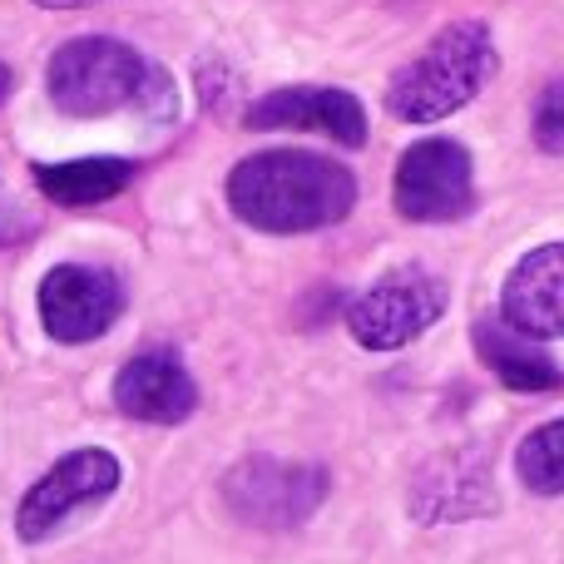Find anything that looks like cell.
Wrapping results in <instances>:
<instances>
[{
    "mask_svg": "<svg viewBox=\"0 0 564 564\" xmlns=\"http://www.w3.org/2000/svg\"><path fill=\"white\" fill-rule=\"evenodd\" d=\"M357 178L307 149H268L228 174V208L258 234H317L351 214Z\"/></svg>",
    "mask_w": 564,
    "mask_h": 564,
    "instance_id": "cell-1",
    "label": "cell"
},
{
    "mask_svg": "<svg viewBox=\"0 0 564 564\" xmlns=\"http://www.w3.org/2000/svg\"><path fill=\"white\" fill-rule=\"evenodd\" d=\"M50 99L59 115L75 119H105L119 109H139V115H174V85L169 75L144 59L134 45L109 35H79L50 55Z\"/></svg>",
    "mask_w": 564,
    "mask_h": 564,
    "instance_id": "cell-2",
    "label": "cell"
},
{
    "mask_svg": "<svg viewBox=\"0 0 564 564\" xmlns=\"http://www.w3.org/2000/svg\"><path fill=\"white\" fill-rule=\"evenodd\" d=\"M496 75V40L486 20H456L446 25L411 65H401L387 85V109L406 124H436V119L466 109Z\"/></svg>",
    "mask_w": 564,
    "mask_h": 564,
    "instance_id": "cell-3",
    "label": "cell"
},
{
    "mask_svg": "<svg viewBox=\"0 0 564 564\" xmlns=\"http://www.w3.org/2000/svg\"><path fill=\"white\" fill-rule=\"evenodd\" d=\"M327 470L302 460L248 456L224 476V500L243 525L258 530H292L327 500Z\"/></svg>",
    "mask_w": 564,
    "mask_h": 564,
    "instance_id": "cell-4",
    "label": "cell"
},
{
    "mask_svg": "<svg viewBox=\"0 0 564 564\" xmlns=\"http://www.w3.org/2000/svg\"><path fill=\"white\" fill-rule=\"evenodd\" d=\"M446 312V282L426 268H391L347 307L351 337L367 351H397L416 341Z\"/></svg>",
    "mask_w": 564,
    "mask_h": 564,
    "instance_id": "cell-5",
    "label": "cell"
},
{
    "mask_svg": "<svg viewBox=\"0 0 564 564\" xmlns=\"http://www.w3.org/2000/svg\"><path fill=\"white\" fill-rule=\"evenodd\" d=\"M476 204L470 154L456 139H421L397 164V208L411 224H451Z\"/></svg>",
    "mask_w": 564,
    "mask_h": 564,
    "instance_id": "cell-6",
    "label": "cell"
},
{
    "mask_svg": "<svg viewBox=\"0 0 564 564\" xmlns=\"http://www.w3.org/2000/svg\"><path fill=\"white\" fill-rule=\"evenodd\" d=\"M115 486H119V460L109 456V451H75V456L55 460V466L25 490V500H20V510H15V535L35 545V540H45L55 525H65L75 510L115 496Z\"/></svg>",
    "mask_w": 564,
    "mask_h": 564,
    "instance_id": "cell-7",
    "label": "cell"
},
{
    "mask_svg": "<svg viewBox=\"0 0 564 564\" xmlns=\"http://www.w3.org/2000/svg\"><path fill=\"white\" fill-rule=\"evenodd\" d=\"M411 520L421 525H456V520H476L496 510V476H490V456L476 446H456L431 456L426 466L411 476Z\"/></svg>",
    "mask_w": 564,
    "mask_h": 564,
    "instance_id": "cell-8",
    "label": "cell"
},
{
    "mask_svg": "<svg viewBox=\"0 0 564 564\" xmlns=\"http://www.w3.org/2000/svg\"><path fill=\"white\" fill-rule=\"evenodd\" d=\"M124 312V288L105 268L59 263L40 282V322L55 341H95Z\"/></svg>",
    "mask_w": 564,
    "mask_h": 564,
    "instance_id": "cell-9",
    "label": "cell"
},
{
    "mask_svg": "<svg viewBox=\"0 0 564 564\" xmlns=\"http://www.w3.org/2000/svg\"><path fill=\"white\" fill-rule=\"evenodd\" d=\"M248 129H302V134H327L347 149L367 144V109L357 95L347 89H327V85H292L273 89L258 105H248L243 115Z\"/></svg>",
    "mask_w": 564,
    "mask_h": 564,
    "instance_id": "cell-10",
    "label": "cell"
},
{
    "mask_svg": "<svg viewBox=\"0 0 564 564\" xmlns=\"http://www.w3.org/2000/svg\"><path fill=\"white\" fill-rule=\"evenodd\" d=\"M115 406L129 421H149V426H178V421L194 416L198 406V387L184 371V361L169 347L139 351L119 367L115 377Z\"/></svg>",
    "mask_w": 564,
    "mask_h": 564,
    "instance_id": "cell-11",
    "label": "cell"
},
{
    "mask_svg": "<svg viewBox=\"0 0 564 564\" xmlns=\"http://www.w3.org/2000/svg\"><path fill=\"white\" fill-rule=\"evenodd\" d=\"M500 317L535 341L564 337V243L535 248L510 268L506 292H500Z\"/></svg>",
    "mask_w": 564,
    "mask_h": 564,
    "instance_id": "cell-12",
    "label": "cell"
},
{
    "mask_svg": "<svg viewBox=\"0 0 564 564\" xmlns=\"http://www.w3.org/2000/svg\"><path fill=\"white\" fill-rule=\"evenodd\" d=\"M476 351L486 357V367L516 391H555L564 381V371L535 347V337L516 332L506 317L476 322Z\"/></svg>",
    "mask_w": 564,
    "mask_h": 564,
    "instance_id": "cell-13",
    "label": "cell"
},
{
    "mask_svg": "<svg viewBox=\"0 0 564 564\" xmlns=\"http://www.w3.org/2000/svg\"><path fill=\"white\" fill-rule=\"evenodd\" d=\"M134 164L129 159H69V164H35V188L50 204L65 208H89L115 198L119 188H129Z\"/></svg>",
    "mask_w": 564,
    "mask_h": 564,
    "instance_id": "cell-14",
    "label": "cell"
},
{
    "mask_svg": "<svg viewBox=\"0 0 564 564\" xmlns=\"http://www.w3.org/2000/svg\"><path fill=\"white\" fill-rule=\"evenodd\" d=\"M516 470L535 496H564V421H545L520 441Z\"/></svg>",
    "mask_w": 564,
    "mask_h": 564,
    "instance_id": "cell-15",
    "label": "cell"
},
{
    "mask_svg": "<svg viewBox=\"0 0 564 564\" xmlns=\"http://www.w3.org/2000/svg\"><path fill=\"white\" fill-rule=\"evenodd\" d=\"M530 129H535V144L545 149V154H564V75L540 89Z\"/></svg>",
    "mask_w": 564,
    "mask_h": 564,
    "instance_id": "cell-16",
    "label": "cell"
},
{
    "mask_svg": "<svg viewBox=\"0 0 564 564\" xmlns=\"http://www.w3.org/2000/svg\"><path fill=\"white\" fill-rule=\"evenodd\" d=\"M20 234H30V224H25V218H20V208L6 198V188H0V248H6V243H15Z\"/></svg>",
    "mask_w": 564,
    "mask_h": 564,
    "instance_id": "cell-17",
    "label": "cell"
},
{
    "mask_svg": "<svg viewBox=\"0 0 564 564\" xmlns=\"http://www.w3.org/2000/svg\"><path fill=\"white\" fill-rule=\"evenodd\" d=\"M45 10H79V6H99V0H35Z\"/></svg>",
    "mask_w": 564,
    "mask_h": 564,
    "instance_id": "cell-18",
    "label": "cell"
},
{
    "mask_svg": "<svg viewBox=\"0 0 564 564\" xmlns=\"http://www.w3.org/2000/svg\"><path fill=\"white\" fill-rule=\"evenodd\" d=\"M10 85H15V79H10V69L0 65V105H6V95H10Z\"/></svg>",
    "mask_w": 564,
    "mask_h": 564,
    "instance_id": "cell-19",
    "label": "cell"
}]
</instances>
